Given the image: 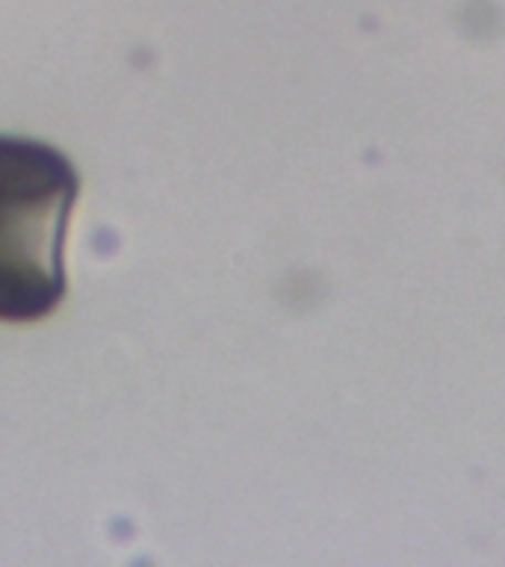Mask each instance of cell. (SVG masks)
Instances as JSON below:
<instances>
[{
    "label": "cell",
    "instance_id": "cell-1",
    "mask_svg": "<svg viewBox=\"0 0 505 567\" xmlns=\"http://www.w3.org/2000/svg\"><path fill=\"white\" fill-rule=\"evenodd\" d=\"M78 172L51 145L0 136V319L33 322L65 296V225Z\"/></svg>",
    "mask_w": 505,
    "mask_h": 567
}]
</instances>
